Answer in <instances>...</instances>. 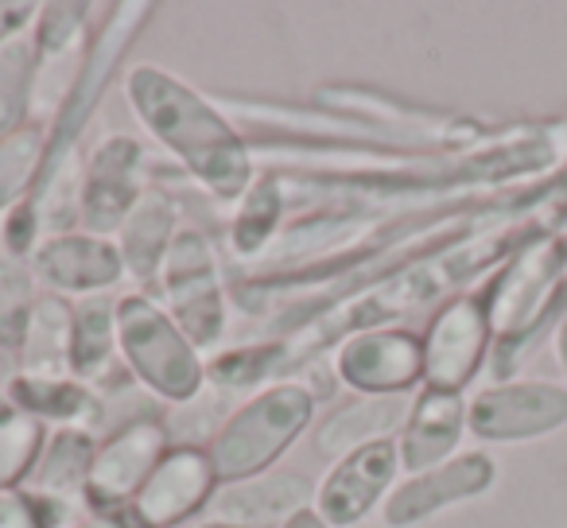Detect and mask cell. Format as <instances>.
Here are the masks:
<instances>
[{
	"label": "cell",
	"mask_w": 567,
	"mask_h": 528,
	"mask_svg": "<svg viewBox=\"0 0 567 528\" xmlns=\"http://www.w3.org/2000/svg\"><path fill=\"white\" fill-rule=\"evenodd\" d=\"M125 97L141 125L179 159V167L218 203H237L257 179V156L249 136L198 94L190 82L175 79L164 66H133L125 79Z\"/></svg>",
	"instance_id": "cell-1"
},
{
	"label": "cell",
	"mask_w": 567,
	"mask_h": 528,
	"mask_svg": "<svg viewBox=\"0 0 567 528\" xmlns=\"http://www.w3.org/2000/svg\"><path fill=\"white\" fill-rule=\"evenodd\" d=\"M152 17H156V4H148V0H125V4H110L105 9V20L90 35L86 51H82L79 66L71 74V86H66L63 102L55 110V125L48 133V159H43L35 195H43L59 179H71L74 175V152L82 144V133L90 128V117L102 105L113 74L121 71V63H125V55L141 40V32L148 28Z\"/></svg>",
	"instance_id": "cell-2"
},
{
	"label": "cell",
	"mask_w": 567,
	"mask_h": 528,
	"mask_svg": "<svg viewBox=\"0 0 567 528\" xmlns=\"http://www.w3.org/2000/svg\"><path fill=\"white\" fill-rule=\"evenodd\" d=\"M311 416H316V396L303 381H276L249 396L206 447L218 482L226 486L268 474V466L308 432Z\"/></svg>",
	"instance_id": "cell-3"
},
{
	"label": "cell",
	"mask_w": 567,
	"mask_h": 528,
	"mask_svg": "<svg viewBox=\"0 0 567 528\" xmlns=\"http://www.w3.org/2000/svg\"><path fill=\"white\" fill-rule=\"evenodd\" d=\"M117 346L128 373L159 401L187 404L203 393V354L152 296L133 292L117 300Z\"/></svg>",
	"instance_id": "cell-4"
},
{
	"label": "cell",
	"mask_w": 567,
	"mask_h": 528,
	"mask_svg": "<svg viewBox=\"0 0 567 528\" xmlns=\"http://www.w3.org/2000/svg\"><path fill=\"white\" fill-rule=\"evenodd\" d=\"M159 300L164 311L175 319L183 334L195 342V350H214L226 334V284H221L218 249L203 226L183 221L172 241V252L159 272Z\"/></svg>",
	"instance_id": "cell-5"
},
{
	"label": "cell",
	"mask_w": 567,
	"mask_h": 528,
	"mask_svg": "<svg viewBox=\"0 0 567 528\" xmlns=\"http://www.w3.org/2000/svg\"><path fill=\"white\" fill-rule=\"evenodd\" d=\"M316 105L370 125L396 152L463 148V144L482 136V128L474 121L424 110V105H412V102H396L393 94H381V90H365V86H323L316 94Z\"/></svg>",
	"instance_id": "cell-6"
},
{
	"label": "cell",
	"mask_w": 567,
	"mask_h": 528,
	"mask_svg": "<svg viewBox=\"0 0 567 528\" xmlns=\"http://www.w3.org/2000/svg\"><path fill=\"white\" fill-rule=\"evenodd\" d=\"M148 152L136 136L113 133L90 152L79 183V221L86 234L110 237L125 226L148 190Z\"/></svg>",
	"instance_id": "cell-7"
},
{
	"label": "cell",
	"mask_w": 567,
	"mask_h": 528,
	"mask_svg": "<svg viewBox=\"0 0 567 528\" xmlns=\"http://www.w3.org/2000/svg\"><path fill=\"white\" fill-rule=\"evenodd\" d=\"M218 474H214L210 451L195 443H179L156 463L136 497L113 517L117 528H175L198 509L214 501L218 494Z\"/></svg>",
	"instance_id": "cell-8"
},
{
	"label": "cell",
	"mask_w": 567,
	"mask_h": 528,
	"mask_svg": "<svg viewBox=\"0 0 567 528\" xmlns=\"http://www.w3.org/2000/svg\"><path fill=\"white\" fill-rule=\"evenodd\" d=\"M172 451L167 443V427L159 416H136L125 427L97 443L94 470L86 482V509L102 520H113L128 501L136 497V489L148 482V474L156 470L159 458Z\"/></svg>",
	"instance_id": "cell-9"
},
{
	"label": "cell",
	"mask_w": 567,
	"mask_h": 528,
	"mask_svg": "<svg viewBox=\"0 0 567 528\" xmlns=\"http://www.w3.org/2000/svg\"><path fill=\"white\" fill-rule=\"evenodd\" d=\"M494 327L482 296H455L427 323L424 339V385L440 393H463L486 362Z\"/></svg>",
	"instance_id": "cell-10"
},
{
	"label": "cell",
	"mask_w": 567,
	"mask_h": 528,
	"mask_svg": "<svg viewBox=\"0 0 567 528\" xmlns=\"http://www.w3.org/2000/svg\"><path fill=\"white\" fill-rule=\"evenodd\" d=\"M567 424V389L551 381H509L489 385L466 404V427L478 439L517 443L551 435Z\"/></svg>",
	"instance_id": "cell-11"
},
{
	"label": "cell",
	"mask_w": 567,
	"mask_h": 528,
	"mask_svg": "<svg viewBox=\"0 0 567 528\" xmlns=\"http://www.w3.org/2000/svg\"><path fill=\"white\" fill-rule=\"evenodd\" d=\"M347 389L362 396H396L424 381V346L404 327H381L347 339L334 358Z\"/></svg>",
	"instance_id": "cell-12"
},
{
	"label": "cell",
	"mask_w": 567,
	"mask_h": 528,
	"mask_svg": "<svg viewBox=\"0 0 567 528\" xmlns=\"http://www.w3.org/2000/svg\"><path fill=\"white\" fill-rule=\"evenodd\" d=\"M396 470H401V451L396 439H381L354 455L339 458L327 470V478L316 486V513L331 528H350L362 517H370L389 494Z\"/></svg>",
	"instance_id": "cell-13"
},
{
	"label": "cell",
	"mask_w": 567,
	"mask_h": 528,
	"mask_svg": "<svg viewBox=\"0 0 567 528\" xmlns=\"http://www.w3.org/2000/svg\"><path fill=\"white\" fill-rule=\"evenodd\" d=\"M497 478V466L489 455H458L447 458L443 466H432L424 474H412L409 482L389 494L385 501V525L393 528H412L420 520L435 517V513L451 509L458 501H471V497H482Z\"/></svg>",
	"instance_id": "cell-14"
},
{
	"label": "cell",
	"mask_w": 567,
	"mask_h": 528,
	"mask_svg": "<svg viewBox=\"0 0 567 528\" xmlns=\"http://www.w3.org/2000/svg\"><path fill=\"white\" fill-rule=\"evenodd\" d=\"M32 272L55 296H105L125 277V260L110 237L94 234H59L35 249Z\"/></svg>",
	"instance_id": "cell-15"
},
{
	"label": "cell",
	"mask_w": 567,
	"mask_h": 528,
	"mask_svg": "<svg viewBox=\"0 0 567 528\" xmlns=\"http://www.w3.org/2000/svg\"><path fill=\"white\" fill-rule=\"evenodd\" d=\"M71 377L90 385L97 396H117L128 389L125 358L117 346V300L105 296H86L74 308V350H71Z\"/></svg>",
	"instance_id": "cell-16"
},
{
	"label": "cell",
	"mask_w": 567,
	"mask_h": 528,
	"mask_svg": "<svg viewBox=\"0 0 567 528\" xmlns=\"http://www.w3.org/2000/svg\"><path fill=\"white\" fill-rule=\"evenodd\" d=\"M316 486L311 478L296 470H276V474H257V478L226 482L214 494L210 517L221 525H241V528H276L288 517H296L300 509H308Z\"/></svg>",
	"instance_id": "cell-17"
},
{
	"label": "cell",
	"mask_w": 567,
	"mask_h": 528,
	"mask_svg": "<svg viewBox=\"0 0 567 528\" xmlns=\"http://www.w3.org/2000/svg\"><path fill=\"white\" fill-rule=\"evenodd\" d=\"M466 432V404L458 393H440V389H424L420 401L409 408V420L401 427V470L424 474L432 466H443L447 455H455L458 439Z\"/></svg>",
	"instance_id": "cell-18"
},
{
	"label": "cell",
	"mask_w": 567,
	"mask_h": 528,
	"mask_svg": "<svg viewBox=\"0 0 567 528\" xmlns=\"http://www.w3.org/2000/svg\"><path fill=\"white\" fill-rule=\"evenodd\" d=\"M179 203L167 190L148 187L144 198L133 206V214L125 218L121 234V260H125V277H133L144 288H159V272L164 260L172 252V241L179 234Z\"/></svg>",
	"instance_id": "cell-19"
},
{
	"label": "cell",
	"mask_w": 567,
	"mask_h": 528,
	"mask_svg": "<svg viewBox=\"0 0 567 528\" xmlns=\"http://www.w3.org/2000/svg\"><path fill=\"white\" fill-rule=\"evenodd\" d=\"M409 420L404 396H358V401L334 408L316 427V451L331 463L370 447V443L393 439Z\"/></svg>",
	"instance_id": "cell-20"
},
{
	"label": "cell",
	"mask_w": 567,
	"mask_h": 528,
	"mask_svg": "<svg viewBox=\"0 0 567 528\" xmlns=\"http://www.w3.org/2000/svg\"><path fill=\"white\" fill-rule=\"evenodd\" d=\"M9 404L24 416H35L40 424H102L105 401L79 377H32L17 373L4 389Z\"/></svg>",
	"instance_id": "cell-21"
},
{
	"label": "cell",
	"mask_w": 567,
	"mask_h": 528,
	"mask_svg": "<svg viewBox=\"0 0 567 528\" xmlns=\"http://www.w3.org/2000/svg\"><path fill=\"white\" fill-rule=\"evenodd\" d=\"M74 308L55 292H43L28 319V334L17 350L20 373L32 377H71Z\"/></svg>",
	"instance_id": "cell-22"
},
{
	"label": "cell",
	"mask_w": 567,
	"mask_h": 528,
	"mask_svg": "<svg viewBox=\"0 0 567 528\" xmlns=\"http://www.w3.org/2000/svg\"><path fill=\"white\" fill-rule=\"evenodd\" d=\"M288 210V190H284V175L265 167L257 172V179L249 183L241 198H237V210L229 218V249L241 260H260L272 241L280 237V221Z\"/></svg>",
	"instance_id": "cell-23"
},
{
	"label": "cell",
	"mask_w": 567,
	"mask_h": 528,
	"mask_svg": "<svg viewBox=\"0 0 567 528\" xmlns=\"http://www.w3.org/2000/svg\"><path fill=\"white\" fill-rule=\"evenodd\" d=\"M94 455H97V439L86 427H59L55 435H48V447H43L40 463H35L32 478H28V489L32 494L66 497V501L74 494H86Z\"/></svg>",
	"instance_id": "cell-24"
},
{
	"label": "cell",
	"mask_w": 567,
	"mask_h": 528,
	"mask_svg": "<svg viewBox=\"0 0 567 528\" xmlns=\"http://www.w3.org/2000/svg\"><path fill=\"white\" fill-rule=\"evenodd\" d=\"M48 159V128L28 121L17 133L0 136V214L35 195Z\"/></svg>",
	"instance_id": "cell-25"
},
{
	"label": "cell",
	"mask_w": 567,
	"mask_h": 528,
	"mask_svg": "<svg viewBox=\"0 0 567 528\" xmlns=\"http://www.w3.org/2000/svg\"><path fill=\"white\" fill-rule=\"evenodd\" d=\"M90 20H94V4H86V0H51V4H40V20L32 28L40 71H48L51 63H63L74 51H86Z\"/></svg>",
	"instance_id": "cell-26"
},
{
	"label": "cell",
	"mask_w": 567,
	"mask_h": 528,
	"mask_svg": "<svg viewBox=\"0 0 567 528\" xmlns=\"http://www.w3.org/2000/svg\"><path fill=\"white\" fill-rule=\"evenodd\" d=\"M35 86H40V55H35V43L24 35V40L0 48V136H9L28 125Z\"/></svg>",
	"instance_id": "cell-27"
},
{
	"label": "cell",
	"mask_w": 567,
	"mask_h": 528,
	"mask_svg": "<svg viewBox=\"0 0 567 528\" xmlns=\"http://www.w3.org/2000/svg\"><path fill=\"white\" fill-rule=\"evenodd\" d=\"M43 447H48V427L40 420L24 416L12 404L0 412V494L20 489V482L32 478Z\"/></svg>",
	"instance_id": "cell-28"
},
{
	"label": "cell",
	"mask_w": 567,
	"mask_h": 528,
	"mask_svg": "<svg viewBox=\"0 0 567 528\" xmlns=\"http://www.w3.org/2000/svg\"><path fill=\"white\" fill-rule=\"evenodd\" d=\"M35 300H40V292H35V272L28 269V260L0 252V346L12 354L24 342Z\"/></svg>",
	"instance_id": "cell-29"
},
{
	"label": "cell",
	"mask_w": 567,
	"mask_h": 528,
	"mask_svg": "<svg viewBox=\"0 0 567 528\" xmlns=\"http://www.w3.org/2000/svg\"><path fill=\"white\" fill-rule=\"evenodd\" d=\"M40 237H43V214H40V206H35V198L17 203L4 214V221H0V252L28 260V265H32L35 249L43 245Z\"/></svg>",
	"instance_id": "cell-30"
},
{
	"label": "cell",
	"mask_w": 567,
	"mask_h": 528,
	"mask_svg": "<svg viewBox=\"0 0 567 528\" xmlns=\"http://www.w3.org/2000/svg\"><path fill=\"white\" fill-rule=\"evenodd\" d=\"M40 20V4L32 0H0V48L24 40L28 28H35Z\"/></svg>",
	"instance_id": "cell-31"
},
{
	"label": "cell",
	"mask_w": 567,
	"mask_h": 528,
	"mask_svg": "<svg viewBox=\"0 0 567 528\" xmlns=\"http://www.w3.org/2000/svg\"><path fill=\"white\" fill-rule=\"evenodd\" d=\"M0 528H43L24 489L0 494Z\"/></svg>",
	"instance_id": "cell-32"
},
{
	"label": "cell",
	"mask_w": 567,
	"mask_h": 528,
	"mask_svg": "<svg viewBox=\"0 0 567 528\" xmlns=\"http://www.w3.org/2000/svg\"><path fill=\"white\" fill-rule=\"evenodd\" d=\"M280 528H331V525H327V520L319 517V513H316V505H308V509H300V513H296V517H288V520H284Z\"/></svg>",
	"instance_id": "cell-33"
},
{
	"label": "cell",
	"mask_w": 567,
	"mask_h": 528,
	"mask_svg": "<svg viewBox=\"0 0 567 528\" xmlns=\"http://www.w3.org/2000/svg\"><path fill=\"white\" fill-rule=\"evenodd\" d=\"M17 373H20L17 354H12V350H4V346H0V393H4V389H9V381L17 377Z\"/></svg>",
	"instance_id": "cell-34"
},
{
	"label": "cell",
	"mask_w": 567,
	"mask_h": 528,
	"mask_svg": "<svg viewBox=\"0 0 567 528\" xmlns=\"http://www.w3.org/2000/svg\"><path fill=\"white\" fill-rule=\"evenodd\" d=\"M556 354H559V365H564V373H567V319H564V327H559V334H556Z\"/></svg>",
	"instance_id": "cell-35"
},
{
	"label": "cell",
	"mask_w": 567,
	"mask_h": 528,
	"mask_svg": "<svg viewBox=\"0 0 567 528\" xmlns=\"http://www.w3.org/2000/svg\"><path fill=\"white\" fill-rule=\"evenodd\" d=\"M71 528H117L113 520H102V517H90V520H74Z\"/></svg>",
	"instance_id": "cell-36"
},
{
	"label": "cell",
	"mask_w": 567,
	"mask_h": 528,
	"mask_svg": "<svg viewBox=\"0 0 567 528\" xmlns=\"http://www.w3.org/2000/svg\"><path fill=\"white\" fill-rule=\"evenodd\" d=\"M203 528H241V525H221V520H210V525H203Z\"/></svg>",
	"instance_id": "cell-37"
},
{
	"label": "cell",
	"mask_w": 567,
	"mask_h": 528,
	"mask_svg": "<svg viewBox=\"0 0 567 528\" xmlns=\"http://www.w3.org/2000/svg\"><path fill=\"white\" fill-rule=\"evenodd\" d=\"M4 408H9V396H4V393H0V412H4Z\"/></svg>",
	"instance_id": "cell-38"
}]
</instances>
